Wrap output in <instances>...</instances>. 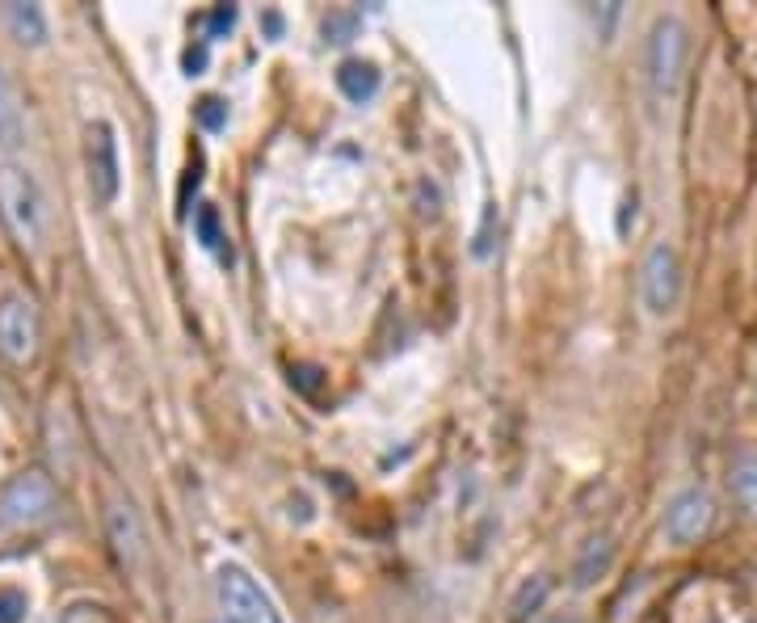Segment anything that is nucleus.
Listing matches in <instances>:
<instances>
[{
  "label": "nucleus",
  "instance_id": "9",
  "mask_svg": "<svg viewBox=\"0 0 757 623\" xmlns=\"http://www.w3.org/2000/svg\"><path fill=\"white\" fill-rule=\"evenodd\" d=\"M110 539H114V551H119L122 569H140L143 560V531L131 514V505L114 502L110 505Z\"/></svg>",
  "mask_w": 757,
  "mask_h": 623
},
{
  "label": "nucleus",
  "instance_id": "23",
  "mask_svg": "<svg viewBox=\"0 0 757 623\" xmlns=\"http://www.w3.org/2000/svg\"><path fill=\"white\" fill-rule=\"evenodd\" d=\"M551 623H577V620H551Z\"/></svg>",
  "mask_w": 757,
  "mask_h": 623
},
{
  "label": "nucleus",
  "instance_id": "4",
  "mask_svg": "<svg viewBox=\"0 0 757 623\" xmlns=\"http://www.w3.org/2000/svg\"><path fill=\"white\" fill-rule=\"evenodd\" d=\"M51 510H55V489L47 477L39 472H25L18 477L4 493H0V531H18L43 523Z\"/></svg>",
  "mask_w": 757,
  "mask_h": 623
},
{
  "label": "nucleus",
  "instance_id": "10",
  "mask_svg": "<svg viewBox=\"0 0 757 623\" xmlns=\"http://www.w3.org/2000/svg\"><path fill=\"white\" fill-rule=\"evenodd\" d=\"M337 89L350 97V101H358V106H366L378 94V68L366 64V59H345L337 68Z\"/></svg>",
  "mask_w": 757,
  "mask_h": 623
},
{
  "label": "nucleus",
  "instance_id": "14",
  "mask_svg": "<svg viewBox=\"0 0 757 623\" xmlns=\"http://www.w3.org/2000/svg\"><path fill=\"white\" fill-rule=\"evenodd\" d=\"M547 590H551V586H547V577L526 581L518 594H514V602H509V623H522L526 615H530V611H539V602L547 599Z\"/></svg>",
  "mask_w": 757,
  "mask_h": 623
},
{
  "label": "nucleus",
  "instance_id": "16",
  "mask_svg": "<svg viewBox=\"0 0 757 623\" xmlns=\"http://www.w3.org/2000/svg\"><path fill=\"white\" fill-rule=\"evenodd\" d=\"M606 565H611V544L606 539H593L590 548H585V556H581V565H577V586H590L597 573H606Z\"/></svg>",
  "mask_w": 757,
  "mask_h": 623
},
{
  "label": "nucleus",
  "instance_id": "6",
  "mask_svg": "<svg viewBox=\"0 0 757 623\" xmlns=\"http://www.w3.org/2000/svg\"><path fill=\"white\" fill-rule=\"evenodd\" d=\"M85 156H89V190H94V198L97 203H114V194H119V144H114V131L106 122L89 127Z\"/></svg>",
  "mask_w": 757,
  "mask_h": 623
},
{
  "label": "nucleus",
  "instance_id": "2",
  "mask_svg": "<svg viewBox=\"0 0 757 623\" xmlns=\"http://www.w3.org/2000/svg\"><path fill=\"white\" fill-rule=\"evenodd\" d=\"M215 599H219L223 623H283L274 599L240 565H219V573H215Z\"/></svg>",
  "mask_w": 757,
  "mask_h": 623
},
{
  "label": "nucleus",
  "instance_id": "19",
  "mask_svg": "<svg viewBox=\"0 0 757 623\" xmlns=\"http://www.w3.org/2000/svg\"><path fill=\"white\" fill-rule=\"evenodd\" d=\"M25 620V594L22 590H0V623Z\"/></svg>",
  "mask_w": 757,
  "mask_h": 623
},
{
  "label": "nucleus",
  "instance_id": "21",
  "mask_svg": "<svg viewBox=\"0 0 757 623\" xmlns=\"http://www.w3.org/2000/svg\"><path fill=\"white\" fill-rule=\"evenodd\" d=\"M290 384H299L304 392H316V387H320V371H316V367H295V371H290Z\"/></svg>",
  "mask_w": 757,
  "mask_h": 623
},
{
  "label": "nucleus",
  "instance_id": "1",
  "mask_svg": "<svg viewBox=\"0 0 757 623\" xmlns=\"http://www.w3.org/2000/svg\"><path fill=\"white\" fill-rule=\"evenodd\" d=\"M0 219L25 249H34L47 228V203H43L39 182L13 161H0Z\"/></svg>",
  "mask_w": 757,
  "mask_h": 623
},
{
  "label": "nucleus",
  "instance_id": "22",
  "mask_svg": "<svg viewBox=\"0 0 757 623\" xmlns=\"http://www.w3.org/2000/svg\"><path fill=\"white\" fill-rule=\"evenodd\" d=\"M186 68L194 76L202 73V68H207V47H198V51H186Z\"/></svg>",
  "mask_w": 757,
  "mask_h": 623
},
{
  "label": "nucleus",
  "instance_id": "18",
  "mask_svg": "<svg viewBox=\"0 0 757 623\" xmlns=\"http://www.w3.org/2000/svg\"><path fill=\"white\" fill-rule=\"evenodd\" d=\"M194 114H198V122H202V127H207V131H219V127H223V122H228V106H223V101H219V97H202V101H198V110H194Z\"/></svg>",
  "mask_w": 757,
  "mask_h": 623
},
{
  "label": "nucleus",
  "instance_id": "7",
  "mask_svg": "<svg viewBox=\"0 0 757 623\" xmlns=\"http://www.w3.org/2000/svg\"><path fill=\"white\" fill-rule=\"evenodd\" d=\"M39 350V320L25 299H4L0 304V354L9 362H30Z\"/></svg>",
  "mask_w": 757,
  "mask_h": 623
},
{
  "label": "nucleus",
  "instance_id": "3",
  "mask_svg": "<svg viewBox=\"0 0 757 623\" xmlns=\"http://www.w3.org/2000/svg\"><path fill=\"white\" fill-rule=\"evenodd\" d=\"M687 25L678 18H661L652 25V39H648V76H652V89L657 97H673L687 73Z\"/></svg>",
  "mask_w": 757,
  "mask_h": 623
},
{
  "label": "nucleus",
  "instance_id": "17",
  "mask_svg": "<svg viewBox=\"0 0 757 623\" xmlns=\"http://www.w3.org/2000/svg\"><path fill=\"white\" fill-rule=\"evenodd\" d=\"M358 30V18L354 13H329V22H325V39L329 43H350Z\"/></svg>",
  "mask_w": 757,
  "mask_h": 623
},
{
  "label": "nucleus",
  "instance_id": "12",
  "mask_svg": "<svg viewBox=\"0 0 757 623\" xmlns=\"http://www.w3.org/2000/svg\"><path fill=\"white\" fill-rule=\"evenodd\" d=\"M728 480H733L736 502L745 505L749 514H757V456H736Z\"/></svg>",
  "mask_w": 757,
  "mask_h": 623
},
{
  "label": "nucleus",
  "instance_id": "15",
  "mask_svg": "<svg viewBox=\"0 0 757 623\" xmlns=\"http://www.w3.org/2000/svg\"><path fill=\"white\" fill-rule=\"evenodd\" d=\"M9 22H13V30L22 34V43H43V39H47L43 13H39L34 4H13V9H9Z\"/></svg>",
  "mask_w": 757,
  "mask_h": 623
},
{
  "label": "nucleus",
  "instance_id": "5",
  "mask_svg": "<svg viewBox=\"0 0 757 623\" xmlns=\"http://www.w3.org/2000/svg\"><path fill=\"white\" fill-rule=\"evenodd\" d=\"M639 295H644V308L652 316H665L673 312L678 295H682V270H678V253L673 244H652L648 258H644V270H639Z\"/></svg>",
  "mask_w": 757,
  "mask_h": 623
},
{
  "label": "nucleus",
  "instance_id": "11",
  "mask_svg": "<svg viewBox=\"0 0 757 623\" xmlns=\"http://www.w3.org/2000/svg\"><path fill=\"white\" fill-rule=\"evenodd\" d=\"M25 135V110H22V97L13 89V80L0 73V144L4 147H18Z\"/></svg>",
  "mask_w": 757,
  "mask_h": 623
},
{
  "label": "nucleus",
  "instance_id": "20",
  "mask_svg": "<svg viewBox=\"0 0 757 623\" xmlns=\"http://www.w3.org/2000/svg\"><path fill=\"white\" fill-rule=\"evenodd\" d=\"M207 25H211V39H219V34H228V30L237 25V9H232V4H219L211 18H207Z\"/></svg>",
  "mask_w": 757,
  "mask_h": 623
},
{
  "label": "nucleus",
  "instance_id": "13",
  "mask_svg": "<svg viewBox=\"0 0 757 623\" xmlns=\"http://www.w3.org/2000/svg\"><path fill=\"white\" fill-rule=\"evenodd\" d=\"M194 232H198V240H202V249H211V253H219L223 262L232 258L228 249H223V228H219V211L215 207H198V216H194Z\"/></svg>",
  "mask_w": 757,
  "mask_h": 623
},
{
  "label": "nucleus",
  "instance_id": "8",
  "mask_svg": "<svg viewBox=\"0 0 757 623\" xmlns=\"http://www.w3.org/2000/svg\"><path fill=\"white\" fill-rule=\"evenodd\" d=\"M711 518H715V505H711L707 493L703 489H687V493L673 498L669 514H665V535L673 544H694V539L707 535Z\"/></svg>",
  "mask_w": 757,
  "mask_h": 623
}]
</instances>
